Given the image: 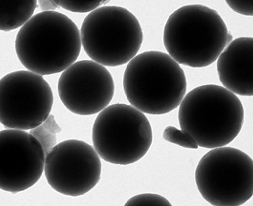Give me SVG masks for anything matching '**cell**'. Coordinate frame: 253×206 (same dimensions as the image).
<instances>
[{
    "label": "cell",
    "mask_w": 253,
    "mask_h": 206,
    "mask_svg": "<svg viewBox=\"0 0 253 206\" xmlns=\"http://www.w3.org/2000/svg\"><path fill=\"white\" fill-rule=\"evenodd\" d=\"M81 32L58 11L35 14L15 39L19 61L29 72L43 75L60 73L76 62L81 51Z\"/></svg>",
    "instance_id": "1"
},
{
    "label": "cell",
    "mask_w": 253,
    "mask_h": 206,
    "mask_svg": "<svg viewBox=\"0 0 253 206\" xmlns=\"http://www.w3.org/2000/svg\"><path fill=\"white\" fill-rule=\"evenodd\" d=\"M233 36L217 10L203 5L176 9L163 30V45L179 65L205 68L216 62Z\"/></svg>",
    "instance_id": "2"
},
{
    "label": "cell",
    "mask_w": 253,
    "mask_h": 206,
    "mask_svg": "<svg viewBox=\"0 0 253 206\" xmlns=\"http://www.w3.org/2000/svg\"><path fill=\"white\" fill-rule=\"evenodd\" d=\"M182 130L203 148L232 143L244 123V108L238 97L223 86L207 84L189 92L178 111Z\"/></svg>",
    "instance_id": "3"
},
{
    "label": "cell",
    "mask_w": 253,
    "mask_h": 206,
    "mask_svg": "<svg viewBox=\"0 0 253 206\" xmlns=\"http://www.w3.org/2000/svg\"><path fill=\"white\" fill-rule=\"evenodd\" d=\"M123 89L128 102L142 113L164 115L180 105L186 96L187 78L169 54L149 51L128 62Z\"/></svg>",
    "instance_id": "4"
},
{
    "label": "cell",
    "mask_w": 253,
    "mask_h": 206,
    "mask_svg": "<svg viewBox=\"0 0 253 206\" xmlns=\"http://www.w3.org/2000/svg\"><path fill=\"white\" fill-rule=\"evenodd\" d=\"M82 46L93 61L118 67L132 60L144 41L140 22L129 10L105 6L90 12L82 24Z\"/></svg>",
    "instance_id": "5"
},
{
    "label": "cell",
    "mask_w": 253,
    "mask_h": 206,
    "mask_svg": "<svg viewBox=\"0 0 253 206\" xmlns=\"http://www.w3.org/2000/svg\"><path fill=\"white\" fill-rule=\"evenodd\" d=\"M92 141L105 162L128 165L145 157L153 135L144 113L132 105L117 103L99 113L92 128Z\"/></svg>",
    "instance_id": "6"
},
{
    "label": "cell",
    "mask_w": 253,
    "mask_h": 206,
    "mask_svg": "<svg viewBox=\"0 0 253 206\" xmlns=\"http://www.w3.org/2000/svg\"><path fill=\"white\" fill-rule=\"evenodd\" d=\"M195 182L210 205L242 206L253 197V159L234 147L213 148L198 162Z\"/></svg>",
    "instance_id": "7"
},
{
    "label": "cell",
    "mask_w": 253,
    "mask_h": 206,
    "mask_svg": "<svg viewBox=\"0 0 253 206\" xmlns=\"http://www.w3.org/2000/svg\"><path fill=\"white\" fill-rule=\"evenodd\" d=\"M53 106V90L43 76L17 71L1 79L0 120L7 128L32 130L45 122Z\"/></svg>",
    "instance_id": "8"
},
{
    "label": "cell",
    "mask_w": 253,
    "mask_h": 206,
    "mask_svg": "<svg viewBox=\"0 0 253 206\" xmlns=\"http://www.w3.org/2000/svg\"><path fill=\"white\" fill-rule=\"evenodd\" d=\"M101 169L94 146L80 140L61 142L46 155V180L51 188L67 196L88 193L99 184Z\"/></svg>",
    "instance_id": "9"
},
{
    "label": "cell",
    "mask_w": 253,
    "mask_h": 206,
    "mask_svg": "<svg viewBox=\"0 0 253 206\" xmlns=\"http://www.w3.org/2000/svg\"><path fill=\"white\" fill-rule=\"evenodd\" d=\"M64 106L78 116H93L108 107L115 82L108 70L93 60H82L62 72L57 84Z\"/></svg>",
    "instance_id": "10"
},
{
    "label": "cell",
    "mask_w": 253,
    "mask_h": 206,
    "mask_svg": "<svg viewBox=\"0 0 253 206\" xmlns=\"http://www.w3.org/2000/svg\"><path fill=\"white\" fill-rule=\"evenodd\" d=\"M46 154L31 133L5 129L0 133V188L19 193L33 187L44 172Z\"/></svg>",
    "instance_id": "11"
},
{
    "label": "cell",
    "mask_w": 253,
    "mask_h": 206,
    "mask_svg": "<svg viewBox=\"0 0 253 206\" xmlns=\"http://www.w3.org/2000/svg\"><path fill=\"white\" fill-rule=\"evenodd\" d=\"M217 73L223 87L242 97L253 96V38L232 41L217 58Z\"/></svg>",
    "instance_id": "12"
},
{
    "label": "cell",
    "mask_w": 253,
    "mask_h": 206,
    "mask_svg": "<svg viewBox=\"0 0 253 206\" xmlns=\"http://www.w3.org/2000/svg\"><path fill=\"white\" fill-rule=\"evenodd\" d=\"M37 8L35 0L0 1V28L9 32L23 27L34 15Z\"/></svg>",
    "instance_id": "13"
},
{
    "label": "cell",
    "mask_w": 253,
    "mask_h": 206,
    "mask_svg": "<svg viewBox=\"0 0 253 206\" xmlns=\"http://www.w3.org/2000/svg\"><path fill=\"white\" fill-rule=\"evenodd\" d=\"M53 117L54 116H50L43 123V125L42 124L40 126L31 130V134L37 138L39 140V142L42 144L46 155L55 146L54 144H55V140H56L55 139L56 132L61 131L60 127H58L56 124H54L53 126L50 125L52 122Z\"/></svg>",
    "instance_id": "14"
},
{
    "label": "cell",
    "mask_w": 253,
    "mask_h": 206,
    "mask_svg": "<svg viewBox=\"0 0 253 206\" xmlns=\"http://www.w3.org/2000/svg\"><path fill=\"white\" fill-rule=\"evenodd\" d=\"M163 137L166 142L177 144L184 148L197 149L199 147L191 135L182 129L179 130L178 128L172 125H169L164 129Z\"/></svg>",
    "instance_id": "15"
},
{
    "label": "cell",
    "mask_w": 253,
    "mask_h": 206,
    "mask_svg": "<svg viewBox=\"0 0 253 206\" xmlns=\"http://www.w3.org/2000/svg\"><path fill=\"white\" fill-rule=\"evenodd\" d=\"M172 204L162 195L156 193H143L130 198L125 206H171Z\"/></svg>",
    "instance_id": "16"
},
{
    "label": "cell",
    "mask_w": 253,
    "mask_h": 206,
    "mask_svg": "<svg viewBox=\"0 0 253 206\" xmlns=\"http://www.w3.org/2000/svg\"><path fill=\"white\" fill-rule=\"evenodd\" d=\"M107 2L108 1H57V4L60 8L75 13H90Z\"/></svg>",
    "instance_id": "17"
},
{
    "label": "cell",
    "mask_w": 253,
    "mask_h": 206,
    "mask_svg": "<svg viewBox=\"0 0 253 206\" xmlns=\"http://www.w3.org/2000/svg\"><path fill=\"white\" fill-rule=\"evenodd\" d=\"M229 7L233 10H235L236 13L246 15V16H253V1H226Z\"/></svg>",
    "instance_id": "18"
},
{
    "label": "cell",
    "mask_w": 253,
    "mask_h": 206,
    "mask_svg": "<svg viewBox=\"0 0 253 206\" xmlns=\"http://www.w3.org/2000/svg\"><path fill=\"white\" fill-rule=\"evenodd\" d=\"M38 3L42 11H54L59 7L57 1H39Z\"/></svg>",
    "instance_id": "19"
}]
</instances>
